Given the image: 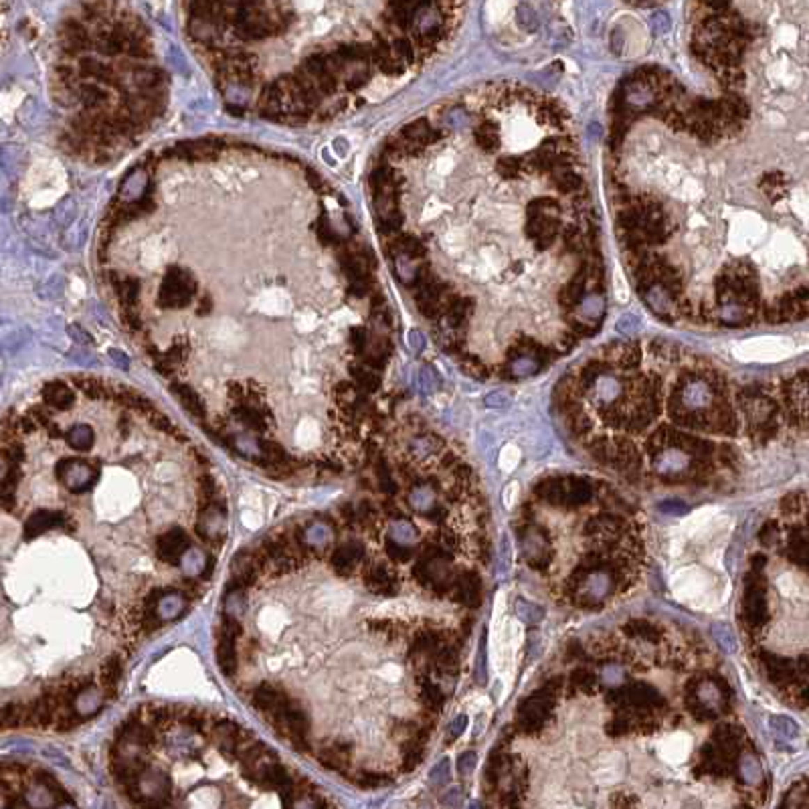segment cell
<instances>
[{"label": "cell", "mask_w": 809, "mask_h": 809, "mask_svg": "<svg viewBox=\"0 0 809 809\" xmlns=\"http://www.w3.org/2000/svg\"><path fill=\"white\" fill-rule=\"evenodd\" d=\"M104 698H106L104 688H97L95 684H89L73 698V710L81 718H91L93 714H97L102 710Z\"/></svg>", "instance_id": "cell-11"}, {"label": "cell", "mask_w": 809, "mask_h": 809, "mask_svg": "<svg viewBox=\"0 0 809 809\" xmlns=\"http://www.w3.org/2000/svg\"><path fill=\"white\" fill-rule=\"evenodd\" d=\"M189 547H191V540H189L187 533L182 528H172L158 538L156 554L160 560H164L168 565H176L178 560H182L184 554L189 553Z\"/></svg>", "instance_id": "cell-4"}, {"label": "cell", "mask_w": 809, "mask_h": 809, "mask_svg": "<svg viewBox=\"0 0 809 809\" xmlns=\"http://www.w3.org/2000/svg\"><path fill=\"white\" fill-rule=\"evenodd\" d=\"M712 631H714V638H716V641L723 645L728 654H732V652L737 650L735 634H732V629H730L728 625H724V623H716V625L712 627Z\"/></svg>", "instance_id": "cell-32"}, {"label": "cell", "mask_w": 809, "mask_h": 809, "mask_svg": "<svg viewBox=\"0 0 809 809\" xmlns=\"http://www.w3.org/2000/svg\"><path fill=\"white\" fill-rule=\"evenodd\" d=\"M516 496H518V486L512 484V486H508V490L504 492V506L506 508H512L516 504Z\"/></svg>", "instance_id": "cell-40"}, {"label": "cell", "mask_w": 809, "mask_h": 809, "mask_svg": "<svg viewBox=\"0 0 809 809\" xmlns=\"http://www.w3.org/2000/svg\"><path fill=\"white\" fill-rule=\"evenodd\" d=\"M718 79H721V86L735 91V89L743 87V84H745V73H743L741 67H730V69H724L723 73L718 75Z\"/></svg>", "instance_id": "cell-31"}, {"label": "cell", "mask_w": 809, "mask_h": 809, "mask_svg": "<svg viewBox=\"0 0 809 809\" xmlns=\"http://www.w3.org/2000/svg\"><path fill=\"white\" fill-rule=\"evenodd\" d=\"M251 700H253V706H256L257 710H261L267 716L269 723H274L276 718H279L285 712L288 704H290L288 694L281 688L272 686V684H261L259 688H256Z\"/></svg>", "instance_id": "cell-3"}, {"label": "cell", "mask_w": 809, "mask_h": 809, "mask_svg": "<svg viewBox=\"0 0 809 809\" xmlns=\"http://www.w3.org/2000/svg\"><path fill=\"white\" fill-rule=\"evenodd\" d=\"M460 362H462V368H464L468 375H471V377H478V379H484V377H488V366L480 361L478 356L466 354L464 359H460Z\"/></svg>", "instance_id": "cell-34"}, {"label": "cell", "mask_w": 809, "mask_h": 809, "mask_svg": "<svg viewBox=\"0 0 809 809\" xmlns=\"http://www.w3.org/2000/svg\"><path fill=\"white\" fill-rule=\"evenodd\" d=\"M576 342H579V338H576L573 332H567V334H563L560 336V340L556 342V346H558V350L560 352H569V350H573L576 346Z\"/></svg>", "instance_id": "cell-37"}, {"label": "cell", "mask_w": 809, "mask_h": 809, "mask_svg": "<svg viewBox=\"0 0 809 809\" xmlns=\"http://www.w3.org/2000/svg\"><path fill=\"white\" fill-rule=\"evenodd\" d=\"M391 779L386 777V775H383V773H372V771H362V773H359L356 777H354V783H359L361 787H381V785H386Z\"/></svg>", "instance_id": "cell-33"}, {"label": "cell", "mask_w": 809, "mask_h": 809, "mask_svg": "<svg viewBox=\"0 0 809 809\" xmlns=\"http://www.w3.org/2000/svg\"><path fill=\"white\" fill-rule=\"evenodd\" d=\"M225 531V508L221 502H203L198 510V524L196 533L201 534L205 540H214L221 538Z\"/></svg>", "instance_id": "cell-5"}, {"label": "cell", "mask_w": 809, "mask_h": 809, "mask_svg": "<svg viewBox=\"0 0 809 809\" xmlns=\"http://www.w3.org/2000/svg\"><path fill=\"white\" fill-rule=\"evenodd\" d=\"M569 328H571V332L575 334L576 338H585V336H595L597 332H599V328H601V324L599 322L585 324V322H579V320H569Z\"/></svg>", "instance_id": "cell-35"}, {"label": "cell", "mask_w": 809, "mask_h": 809, "mask_svg": "<svg viewBox=\"0 0 809 809\" xmlns=\"http://www.w3.org/2000/svg\"><path fill=\"white\" fill-rule=\"evenodd\" d=\"M531 213H540L554 217V214L560 213V205L554 201L553 196H538V198L531 201V205H528V209H526V214Z\"/></svg>", "instance_id": "cell-28"}, {"label": "cell", "mask_w": 809, "mask_h": 809, "mask_svg": "<svg viewBox=\"0 0 809 809\" xmlns=\"http://www.w3.org/2000/svg\"><path fill=\"white\" fill-rule=\"evenodd\" d=\"M605 361L623 370H634L641 362V348L638 342H613L605 346Z\"/></svg>", "instance_id": "cell-8"}, {"label": "cell", "mask_w": 809, "mask_h": 809, "mask_svg": "<svg viewBox=\"0 0 809 809\" xmlns=\"http://www.w3.org/2000/svg\"><path fill=\"white\" fill-rule=\"evenodd\" d=\"M587 283H589V259H583L581 267L571 277V281L558 292V304L565 312L575 310L576 306L587 296Z\"/></svg>", "instance_id": "cell-6"}, {"label": "cell", "mask_w": 809, "mask_h": 809, "mask_svg": "<svg viewBox=\"0 0 809 809\" xmlns=\"http://www.w3.org/2000/svg\"><path fill=\"white\" fill-rule=\"evenodd\" d=\"M704 575L696 569H688L674 579V591L680 599L692 601L704 593Z\"/></svg>", "instance_id": "cell-14"}, {"label": "cell", "mask_w": 809, "mask_h": 809, "mask_svg": "<svg viewBox=\"0 0 809 809\" xmlns=\"http://www.w3.org/2000/svg\"><path fill=\"white\" fill-rule=\"evenodd\" d=\"M553 184L554 189L563 194H576L583 189V178L573 171L553 172Z\"/></svg>", "instance_id": "cell-24"}, {"label": "cell", "mask_w": 809, "mask_h": 809, "mask_svg": "<svg viewBox=\"0 0 809 809\" xmlns=\"http://www.w3.org/2000/svg\"><path fill=\"white\" fill-rule=\"evenodd\" d=\"M364 585L379 595H393L397 589V576L395 573L384 567V565H375L366 571L364 575Z\"/></svg>", "instance_id": "cell-12"}, {"label": "cell", "mask_w": 809, "mask_h": 809, "mask_svg": "<svg viewBox=\"0 0 809 809\" xmlns=\"http://www.w3.org/2000/svg\"><path fill=\"white\" fill-rule=\"evenodd\" d=\"M473 140L484 152H490V154L496 152V150L500 148V142H502L500 126L496 122H484L480 128H476V132H473Z\"/></svg>", "instance_id": "cell-20"}, {"label": "cell", "mask_w": 809, "mask_h": 809, "mask_svg": "<svg viewBox=\"0 0 809 809\" xmlns=\"http://www.w3.org/2000/svg\"><path fill=\"white\" fill-rule=\"evenodd\" d=\"M299 534V542L304 544V549L310 553V551H322V549H326L328 547V542L332 540V528L330 526H326V524H312V526H308L306 531H301Z\"/></svg>", "instance_id": "cell-17"}, {"label": "cell", "mask_w": 809, "mask_h": 809, "mask_svg": "<svg viewBox=\"0 0 809 809\" xmlns=\"http://www.w3.org/2000/svg\"><path fill=\"white\" fill-rule=\"evenodd\" d=\"M24 718H26V708L21 704H4L2 706V726L4 728L22 724Z\"/></svg>", "instance_id": "cell-29"}, {"label": "cell", "mask_w": 809, "mask_h": 809, "mask_svg": "<svg viewBox=\"0 0 809 809\" xmlns=\"http://www.w3.org/2000/svg\"><path fill=\"white\" fill-rule=\"evenodd\" d=\"M171 391L172 395L180 401V404L191 413L198 423H205V419H207V407L203 403V399L194 393V388H191L189 384L184 383H172Z\"/></svg>", "instance_id": "cell-13"}, {"label": "cell", "mask_w": 809, "mask_h": 809, "mask_svg": "<svg viewBox=\"0 0 809 809\" xmlns=\"http://www.w3.org/2000/svg\"><path fill=\"white\" fill-rule=\"evenodd\" d=\"M526 168V160L524 158H518V156H506V158H500L498 164H496V171L502 178H518L520 172Z\"/></svg>", "instance_id": "cell-26"}, {"label": "cell", "mask_w": 809, "mask_h": 809, "mask_svg": "<svg viewBox=\"0 0 809 809\" xmlns=\"http://www.w3.org/2000/svg\"><path fill=\"white\" fill-rule=\"evenodd\" d=\"M57 478L69 492H84L93 486L97 471L81 460H63L57 466Z\"/></svg>", "instance_id": "cell-2"}, {"label": "cell", "mask_w": 809, "mask_h": 809, "mask_svg": "<svg viewBox=\"0 0 809 809\" xmlns=\"http://www.w3.org/2000/svg\"><path fill=\"white\" fill-rule=\"evenodd\" d=\"M724 100H726V104H728L730 109H732L735 118H739L741 122L748 120V116H751V106H748V102H746L743 95H739L737 91H728V93L724 95Z\"/></svg>", "instance_id": "cell-30"}, {"label": "cell", "mask_w": 809, "mask_h": 809, "mask_svg": "<svg viewBox=\"0 0 809 809\" xmlns=\"http://www.w3.org/2000/svg\"><path fill=\"white\" fill-rule=\"evenodd\" d=\"M320 763L332 771H344L350 763V748L344 743H332L328 746H322L318 753Z\"/></svg>", "instance_id": "cell-16"}, {"label": "cell", "mask_w": 809, "mask_h": 809, "mask_svg": "<svg viewBox=\"0 0 809 809\" xmlns=\"http://www.w3.org/2000/svg\"><path fill=\"white\" fill-rule=\"evenodd\" d=\"M57 801V795L43 783H35L24 791V803L31 809H51Z\"/></svg>", "instance_id": "cell-19"}, {"label": "cell", "mask_w": 809, "mask_h": 809, "mask_svg": "<svg viewBox=\"0 0 809 809\" xmlns=\"http://www.w3.org/2000/svg\"><path fill=\"white\" fill-rule=\"evenodd\" d=\"M761 189L769 194L771 201H777L781 196V192L785 189V176L779 174V172H773V174H765L763 180H761Z\"/></svg>", "instance_id": "cell-27"}, {"label": "cell", "mask_w": 809, "mask_h": 809, "mask_svg": "<svg viewBox=\"0 0 809 809\" xmlns=\"http://www.w3.org/2000/svg\"><path fill=\"white\" fill-rule=\"evenodd\" d=\"M138 795L140 799L150 801V799H166L168 795V789L171 783L166 779V775H162L160 771L156 769H144L138 777Z\"/></svg>", "instance_id": "cell-7"}, {"label": "cell", "mask_w": 809, "mask_h": 809, "mask_svg": "<svg viewBox=\"0 0 809 809\" xmlns=\"http://www.w3.org/2000/svg\"><path fill=\"white\" fill-rule=\"evenodd\" d=\"M241 636V625L233 618L223 619L219 643H217V661L227 676L237 672V638Z\"/></svg>", "instance_id": "cell-1"}, {"label": "cell", "mask_w": 809, "mask_h": 809, "mask_svg": "<svg viewBox=\"0 0 809 809\" xmlns=\"http://www.w3.org/2000/svg\"><path fill=\"white\" fill-rule=\"evenodd\" d=\"M120 678H122V661H120L118 656H109V658L104 661L102 670H100L102 688H104L106 692H111V690L118 686Z\"/></svg>", "instance_id": "cell-22"}, {"label": "cell", "mask_w": 809, "mask_h": 809, "mask_svg": "<svg viewBox=\"0 0 809 809\" xmlns=\"http://www.w3.org/2000/svg\"><path fill=\"white\" fill-rule=\"evenodd\" d=\"M294 809H320L318 803H314L312 799H308V797H304V799H299V801H296V806H294Z\"/></svg>", "instance_id": "cell-42"}, {"label": "cell", "mask_w": 809, "mask_h": 809, "mask_svg": "<svg viewBox=\"0 0 809 809\" xmlns=\"http://www.w3.org/2000/svg\"><path fill=\"white\" fill-rule=\"evenodd\" d=\"M613 809H631V806H629V801H625L623 797H615Z\"/></svg>", "instance_id": "cell-43"}, {"label": "cell", "mask_w": 809, "mask_h": 809, "mask_svg": "<svg viewBox=\"0 0 809 809\" xmlns=\"http://www.w3.org/2000/svg\"><path fill=\"white\" fill-rule=\"evenodd\" d=\"M93 429L89 425H73L67 431V443L77 451H89L93 448Z\"/></svg>", "instance_id": "cell-23"}, {"label": "cell", "mask_w": 809, "mask_h": 809, "mask_svg": "<svg viewBox=\"0 0 809 809\" xmlns=\"http://www.w3.org/2000/svg\"><path fill=\"white\" fill-rule=\"evenodd\" d=\"M449 779V765L448 761H443V763H439V765L435 767L433 771H431V781L433 783H437V785H441V783H446Z\"/></svg>", "instance_id": "cell-36"}, {"label": "cell", "mask_w": 809, "mask_h": 809, "mask_svg": "<svg viewBox=\"0 0 809 809\" xmlns=\"http://www.w3.org/2000/svg\"><path fill=\"white\" fill-rule=\"evenodd\" d=\"M65 516L63 512L57 510H37L35 514H31L24 522V538L31 540V538H37L39 534L47 533L51 528H57V526H65Z\"/></svg>", "instance_id": "cell-9"}, {"label": "cell", "mask_w": 809, "mask_h": 809, "mask_svg": "<svg viewBox=\"0 0 809 809\" xmlns=\"http://www.w3.org/2000/svg\"><path fill=\"white\" fill-rule=\"evenodd\" d=\"M466 724H468L466 716H460L457 721H453V723H451V726H449V735H451V737H457V735H462V730L466 728Z\"/></svg>", "instance_id": "cell-41"}, {"label": "cell", "mask_w": 809, "mask_h": 809, "mask_svg": "<svg viewBox=\"0 0 809 809\" xmlns=\"http://www.w3.org/2000/svg\"><path fill=\"white\" fill-rule=\"evenodd\" d=\"M554 235H542V237H538L536 241H534V247L538 249V251H547V249H551L554 243Z\"/></svg>", "instance_id": "cell-39"}, {"label": "cell", "mask_w": 809, "mask_h": 809, "mask_svg": "<svg viewBox=\"0 0 809 809\" xmlns=\"http://www.w3.org/2000/svg\"><path fill=\"white\" fill-rule=\"evenodd\" d=\"M57 809H77V808H75V806H73V803L69 801V803H61V806H59V808H57Z\"/></svg>", "instance_id": "cell-44"}, {"label": "cell", "mask_w": 809, "mask_h": 809, "mask_svg": "<svg viewBox=\"0 0 809 809\" xmlns=\"http://www.w3.org/2000/svg\"><path fill=\"white\" fill-rule=\"evenodd\" d=\"M364 556L361 542H344L332 554V569L342 576L352 575Z\"/></svg>", "instance_id": "cell-10"}, {"label": "cell", "mask_w": 809, "mask_h": 809, "mask_svg": "<svg viewBox=\"0 0 809 809\" xmlns=\"http://www.w3.org/2000/svg\"><path fill=\"white\" fill-rule=\"evenodd\" d=\"M473 765H476V755L473 753H464L460 757V761H457V771L462 775H466V773H469L473 769Z\"/></svg>", "instance_id": "cell-38"}, {"label": "cell", "mask_w": 809, "mask_h": 809, "mask_svg": "<svg viewBox=\"0 0 809 809\" xmlns=\"http://www.w3.org/2000/svg\"><path fill=\"white\" fill-rule=\"evenodd\" d=\"M688 748H690V737L684 732H676V735L668 737V741L661 745V757L668 761H682V759H686Z\"/></svg>", "instance_id": "cell-21"}, {"label": "cell", "mask_w": 809, "mask_h": 809, "mask_svg": "<svg viewBox=\"0 0 809 809\" xmlns=\"http://www.w3.org/2000/svg\"><path fill=\"white\" fill-rule=\"evenodd\" d=\"M43 399L51 409L67 411L71 404L75 403V393H73V388L67 386L65 381H51L49 384H45Z\"/></svg>", "instance_id": "cell-15"}, {"label": "cell", "mask_w": 809, "mask_h": 809, "mask_svg": "<svg viewBox=\"0 0 809 809\" xmlns=\"http://www.w3.org/2000/svg\"><path fill=\"white\" fill-rule=\"evenodd\" d=\"M563 243H565V249L571 251V253H583L587 249L585 233L576 225L563 227Z\"/></svg>", "instance_id": "cell-25"}, {"label": "cell", "mask_w": 809, "mask_h": 809, "mask_svg": "<svg viewBox=\"0 0 809 809\" xmlns=\"http://www.w3.org/2000/svg\"><path fill=\"white\" fill-rule=\"evenodd\" d=\"M187 609V597L176 591H166L156 605V615L160 621L176 619Z\"/></svg>", "instance_id": "cell-18"}]
</instances>
